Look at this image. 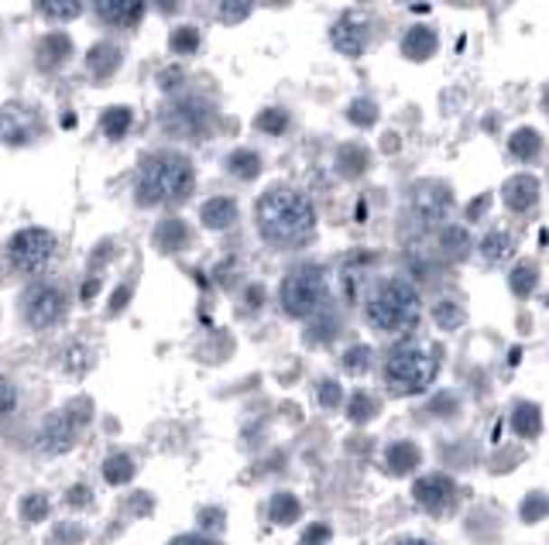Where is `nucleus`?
Instances as JSON below:
<instances>
[{"label": "nucleus", "instance_id": "obj_1", "mask_svg": "<svg viewBox=\"0 0 549 545\" xmlns=\"http://www.w3.org/2000/svg\"><path fill=\"white\" fill-rule=\"evenodd\" d=\"M257 230L274 247H302L312 240V230H316L312 203L289 186L268 189L257 199Z\"/></svg>", "mask_w": 549, "mask_h": 545}, {"label": "nucleus", "instance_id": "obj_2", "mask_svg": "<svg viewBox=\"0 0 549 545\" xmlns=\"http://www.w3.org/2000/svg\"><path fill=\"white\" fill-rule=\"evenodd\" d=\"M192 186H196V171L186 158L175 152H158L144 158L137 171L135 196L141 206H175L186 203Z\"/></svg>", "mask_w": 549, "mask_h": 545}, {"label": "nucleus", "instance_id": "obj_3", "mask_svg": "<svg viewBox=\"0 0 549 545\" xmlns=\"http://www.w3.org/2000/svg\"><path fill=\"white\" fill-rule=\"evenodd\" d=\"M368 319L381 333H402L419 319V295L402 278L381 282L368 299Z\"/></svg>", "mask_w": 549, "mask_h": 545}, {"label": "nucleus", "instance_id": "obj_4", "mask_svg": "<svg viewBox=\"0 0 549 545\" xmlns=\"http://www.w3.org/2000/svg\"><path fill=\"white\" fill-rule=\"evenodd\" d=\"M436 377V354L423 343H402L385 360V381L398 394L426 392Z\"/></svg>", "mask_w": 549, "mask_h": 545}, {"label": "nucleus", "instance_id": "obj_5", "mask_svg": "<svg viewBox=\"0 0 549 545\" xmlns=\"http://www.w3.org/2000/svg\"><path fill=\"white\" fill-rule=\"evenodd\" d=\"M326 299V278L316 264H302L295 272L285 274L282 282V309L292 319H306L316 309L323 306Z\"/></svg>", "mask_w": 549, "mask_h": 545}, {"label": "nucleus", "instance_id": "obj_6", "mask_svg": "<svg viewBox=\"0 0 549 545\" xmlns=\"http://www.w3.org/2000/svg\"><path fill=\"white\" fill-rule=\"evenodd\" d=\"M55 254V234L42 230V226H28V230H17L11 244H7V257L17 272L32 274L42 272L49 264V257Z\"/></svg>", "mask_w": 549, "mask_h": 545}, {"label": "nucleus", "instance_id": "obj_7", "mask_svg": "<svg viewBox=\"0 0 549 545\" xmlns=\"http://www.w3.org/2000/svg\"><path fill=\"white\" fill-rule=\"evenodd\" d=\"M24 319L28 326L34 329H49L62 319V312H66V295L55 289V285H32V289L24 291Z\"/></svg>", "mask_w": 549, "mask_h": 545}, {"label": "nucleus", "instance_id": "obj_8", "mask_svg": "<svg viewBox=\"0 0 549 545\" xmlns=\"http://www.w3.org/2000/svg\"><path fill=\"white\" fill-rule=\"evenodd\" d=\"M412 497L433 514H443L453 508L457 501V484L446 477V474H429V477H419L412 484Z\"/></svg>", "mask_w": 549, "mask_h": 545}, {"label": "nucleus", "instance_id": "obj_9", "mask_svg": "<svg viewBox=\"0 0 549 545\" xmlns=\"http://www.w3.org/2000/svg\"><path fill=\"white\" fill-rule=\"evenodd\" d=\"M76 443V419L69 411H55L42 422V432H38V449L49 453V457H59V453H69Z\"/></svg>", "mask_w": 549, "mask_h": 545}, {"label": "nucleus", "instance_id": "obj_10", "mask_svg": "<svg viewBox=\"0 0 549 545\" xmlns=\"http://www.w3.org/2000/svg\"><path fill=\"white\" fill-rule=\"evenodd\" d=\"M333 49L343 51V55H360L364 45H368V17L364 14H343L337 24H333Z\"/></svg>", "mask_w": 549, "mask_h": 545}, {"label": "nucleus", "instance_id": "obj_11", "mask_svg": "<svg viewBox=\"0 0 549 545\" xmlns=\"http://www.w3.org/2000/svg\"><path fill=\"white\" fill-rule=\"evenodd\" d=\"M501 199H505V206L515 209V213L532 209V206L539 203V182H535V175H515V179H508L505 189H501Z\"/></svg>", "mask_w": 549, "mask_h": 545}, {"label": "nucleus", "instance_id": "obj_12", "mask_svg": "<svg viewBox=\"0 0 549 545\" xmlns=\"http://www.w3.org/2000/svg\"><path fill=\"white\" fill-rule=\"evenodd\" d=\"M97 14L107 24H117V28H131L144 14V0H97Z\"/></svg>", "mask_w": 549, "mask_h": 545}, {"label": "nucleus", "instance_id": "obj_13", "mask_svg": "<svg viewBox=\"0 0 549 545\" xmlns=\"http://www.w3.org/2000/svg\"><path fill=\"white\" fill-rule=\"evenodd\" d=\"M415 209L426 223H440L450 209V192L443 186H419L415 189Z\"/></svg>", "mask_w": 549, "mask_h": 545}, {"label": "nucleus", "instance_id": "obj_14", "mask_svg": "<svg viewBox=\"0 0 549 545\" xmlns=\"http://www.w3.org/2000/svg\"><path fill=\"white\" fill-rule=\"evenodd\" d=\"M200 220H203V226H209V230H227V226H234V220H237V203H234L230 196H217V199H209V203L200 209Z\"/></svg>", "mask_w": 549, "mask_h": 545}, {"label": "nucleus", "instance_id": "obj_15", "mask_svg": "<svg viewBox=\"0 0 549 545\" xmlns=\"http://www.w3.org/2000/svg\"><path fill=\"white\" fill-rule=\"evenodd\" d=\"M189 244V230L182 220H165L158 223V230H154V247L158 251H165V254H175V251H182Z\"/></svg>", "mask_w": 549, "mask_h": 545}, {"label": "nucleus", "instance_id": "obj_16", "mask_svg": "<svg viewBox=\"0 0 549 545\" xmlns=\"http://www.w3.org/2000/svg\"><path fill=\"white\" fill-rule=\"evenodd\" d=\"M402 51H405V59H412V62H426L429 55L436 51V34L429 32V28H412V32H405Z\"/></svg>", "mask_w": 549, "mask_h": 545}, {"label": "nucleus", "instance_id": "obj_17", "mask_svg": "<svg viewBox=\"0 0 549 545\" xmlns=\"http://www.w3.org/2000/svg\"><path fill=\"white\" fill-rule=\"evenodd\" d=\"M89 72L97 76V79H107L114 69L120 66V49L117 45H110V42H103V45H93V51H89Z\"/></svg>", "mask_w": 549, "mask_h": 545}, {"label": "nucleus", "instance_id": "obj_18", "mask_svg": "<svg viewBox=\"0 0 549 545\" xmlns=\"http://www.w3.org/2000/svg\"><path fill=\"white\" fill-rule=\"evenodd\" d=\"M512 251H515V240H512V234H505V230H491V234L484 237V244H480V254H484L488 264H501V261H508Z\"/></svg>", "mask_w": 549, "mask_h": 545}, {"label": "nucleus", "instance_id": "obj_19", "mask_svg": "<svg viewBox=\"0 0 549 545\" xmlns=\"http://www.w3.org/2000/svg\"><path fill=\"white\" fill-rule=\"evenodd\" d=\"M508 148H512V154L518 162H535L539 152H543V137L535 134L532 127H518L512 134V141H508Z\"/></svg>", "mask_w": 549, "mask_h": 545}, {"label": "nucleus", "instance_id": "obj_20", "mask_svg": "<svg viewBox=\"0 0 549 545\" xmlns=\"http://www.w3.org/2000/svg\"><path fill=\"white\" fill-rule=\"evenodd\" d=\"M385 457H388V470H392V474H409V470H415V466H419V460H423V457H419V446L415 443H395V446H388V453H385Z\"/></svg>", "mask_w": 549, "mask_h": 545}, {"label": "nucleus", "instance_id": "obj_21", "mask_svg": "<svg viewBox=\"0 0 549 545\" xmlns=\"http://www.w3.org/2000/svg\"><path fill=\"white\" fill-rule=\"evenodd\" d=\"M512 426H515V432H518V436H539V429H543L539 409H535L532 402H522V405H515Z\"/></svg>", "mask_w": 549, "mask_h": 545}, {"label": "nucleus", "instance_id": "obj_22", "mask_svg": "<svg viewBox=\"0 0 549 545\" xmlns=\"http://www.w3.org/2000/svg\"><path fill=\"white\" fill-rule=\"evenodd\" d=\"M131 110L127 106H110V110H103V117H100V127H103V134L107 137H124L127 134V127H131Z\"/></svg>", "mask_w": 549, "mask_h": 545}, {"label": "nucleus", "instance_id": "obj_23", "mask_svg": "<svg viewBox=\"0 0 549 545\" xmlns=\"http://www.w3.org/2000/svg\"><path fill=\"white\" fill-rule=\"evenodd\" d=\"M268 514H272V522H278V525H292V522L302 514V504H299V497L292 494H274L272 504H268Z\"/></svg>", "mask_w": 549, "mask_h": 545}, {"label": "nucleus", "instance_id": "obj_24", "mask_svg": "<svg viewBox=\"0 0 549 545\" xmlns=\"http://www.w3.org/2000/svg\"><path fill=\"white\" fill-rule=\"evenodd\" d=\"M103 477H107V484H131V477H135V463H131V457H124V453H114L110 460H103Z\"/></svg>", "mask_w": 549, "mask_h": 545}, {"label": "nucleus", "instance_id": "obj_25", "mask_svg": "<svg viewBox=\"0 0 549 545\" xmlns=\"http://www.w3.org/2000/svg\"><path fill=\"white\" fill-rule=\"evenodd\" d=\"M227 169L230 175H237V179H255L257 171H261V158L255 152H247V148H237V152L227 158Z\"/></svg>", "mask_w": 549, "mask_h": 545}, {"label": "nucleus", "instance_id": "obj_26", "mask_svg": "<svg viewBox=\"0 0 549 545\" xmlns=\"http://www.w3.org/2000/svg\"><path fill=\"white\" fill-rule=\"evenodd\" d=\"M337 165H340L343 175H360V171L368 169V152L358 148V144H347V148H340Z\"/></svg>", "mask_w": 549, "mask_h": 545}, {"label": "nucleus", "instance_id": "obj_27", "mask_svg": "<svg viewBox=\"0 0 549 545\" xmlns=\"http://www.w3.org/2000/svg\"><path fill=\"white\" fill-rule=\"evenodd\" d=\"M38 7L55 21H69L83 11V0H38Z\"/></svg>", "mask_w": 549, "mask_h": 545}, {"label": "nucleus", "instance_id": "obj_28", "mask_svg": "<svg viewBox=\"0 0 549 545\" xmlns=\"http://www.w3.org/2000/svg\"><path fill=\"white\" fill-rule=\"evenodd\" d=\"M169 49L175 51V55H189V51L200 49V32L196 28H175L169 38Z\"/></svg>", "mask_w": 549, "mask_h": 545}, {"label": "nucleus", "instance_id": "obj_29", "mask_svg": "<svg viewBox=\"0 0 549 545\" xmlns=\"http://www.w3.org/2000/svg\"><path fill=\"white\" fill-rule=\"evenodd\" d=\"M69 55V42L62 34H49V42L42 45V66H59Z\"/></svg>", "mask_w": 549, "mask_h": 545}, {"label": "nucleus", "instance_id": "obj_30", "mask_svg": "<svg viewBox=\"0 0 549 545\" xmlns=\"http://www.w3.org/2000/svg\"><path fill=\"white\" fill-rule=\"evenodd\" d=\"M535 278H539V268L535 264H518L512 272V291L515 295H529L535 289Z\"/></svg>", "mask_w": 549, "mask_h": 545}, {"label": "nucleus", "instance_id": "obj_31", "mask_svg": "<svg viewBox=\"0 0 549 545\" xmlns=\"http://www.w3.org/2000/svg\"><path fill=\"white\" fill-rule=\"evenodd\" d=\"M440 244H443V251L450 257H461L463 251H467V230H463V226H446Z\"/></svg>", "mask_w": 549, "mask_h": 545}, {"label": "nucleus", "instance_id": "obj_32", "mask_svg": "<svg viewBox=\"0 0 549 545\" xmlns=\"http://www.w3.org/2000/svg\"><path fill=\"white\" fill-rule=\"evenodd\" d=\"M45 514H49V497L28 494L21 501V518H24V522H42Z\"/></svg>", "mask_w": 549, "mask_h": 545}, {"label": "nucleus", "instance_id": "obj_33", "mask_svg": "<svg viewBox=\"0 0 549 545\" xmlns=\"http://www.w3.org/2000/svg\"><path fill=\"white\" fill-rule=\"evenodd\" d=\"M285 127H289V114L285 110H265L257 117V131H265V134H282Z\"/></svg>", "mask_w": 549, "mask_h": 545}, {"label": "nucleus", "instance_id": "obj_34", "mask_svg": "<svg viewBox=\"0 0 549 545\" xmlns=\"http://www.w3.org/2000/svg\"><path fill=\"white\" fill-rule=\"evenodd\" d=\"M347 117L354 120V124H360V127H371L377 117V106L371 100H354L347 106Z\"/></svg>", "mask_w": 549, "mask_h": 545}, {"label": "nucleus", "instance_id": "obj_35", "mask_svg": "<svg viewBox=\"0 0 549 545\" xmlns=\"http://www.w3.org/2000/svg\"><path fill=\"white\" fill-rule=\"evenodd\" d=\"M375 411H377V402L371 398V394L358 392L354 398H350V419H354V422H368Z\"/></svg>", "mask_w": 549, "mask_h": 545}, {"label": "nucleus", "instance_id": "obj_36", "mask_svg": "<svg viewBox=\"0 0 549 545\" xmlns=\"http://www.w3.org/2000/svg\"><path fill=\"white\" fill-rule=\"evenodd\" d=\"M433 316H436V323L443 326V329H457L463 323V309L453 306V302H440V306L433 309Z\"/></svg>", "mask_w": 549, "mask_h": 545}, {"label": "nucleus", "instance_id": "obj_37", "mask_svg": "<svg viewBox=\"0 0 549 545\" xmlns=\"http://www.w3.org/2000/svg\"><path fill=\"white\" fill-rule=\"evenodd\" d=\"M247 11H251V0H223L220 17L227 21V24H234V21H240V17H247Z\"/></svg>", "mask_w": 549, "mask_h": 545}, {"label": "nucleus", "instance_id": "obj_38", "mask_svg": "<svg viewBox=\"0 0 549 545\" xmlns=\"http://www.w3.org/2000/svg\"><path fill=\"white\" fill-rule=\"evenodd\" d=\"M368 364H371V350H368V346H354V350L343 357V367L354 371V374H358V371H368Z\"/></svg>", "mask_w": 549, "mask_h": 545}, {"label": "nucleus", "instance_id": "obj_39", "mask_svg": "<svg viewBox=\"0 0 549 545\" xmlns=\"http://www.w3.org/2000/svg\"><path fill=\"white\" fill-rule=\"evenodd\" d=\"M326 542H330V525L316 522V525H309V529L302 531V542L299 545H326Z\"/></svg>", "mask_w": 549, "mask_h": 545}, {"label": "nucleus", "instance_id": "obj_40", "mask_svg": "<svg viewBox=\"0 0 549 545\" xmlns=\"http://www.w3.org/2000/svg\"><path fill=\"white\" fill-rule=\"evenodd\" d=\"M14 405H17V388L7 381V377L0 374V415H7Z\"/></svg>", "mask_w": 549, "mask_h": 545}, {"label": "nucleus", "instance_id": "obj_41", "mask_svg": "<svg viewBox=\"0 0 549 545\" xmlns=\"http://www.w3.org/2000/svg\"><path fill=\"white\" fill-rule=\"evenodd\" d=\"M340 398H343V392H340V384H337V381H326L323 388H320V402H323L326 409L340 405Z\"/></svg>", "mask_w": 549, "mask_h": 545}, {"label": "nucleus", "instance_id": "obj_42", "mask_svg": "<svg viewBox=\"0 0 549 545\" xmlns=\"http://www.w3.org/2000/svg\"><path fill=\"white\" fill-rule=\"evenodd\" d=\"M66 497H69V504H86V501H89V491H86V487H72Z\"/></svg>", "mask_w": 549, "mask_h": 545}, {"label": "nucleus", "instance_id": "obj_43", "mask_svg": "<svg viewBox=\"0 0 549 545\" xmlns=\"http://www.w3.org/2000/svg\"><path fill=\"white\" fill-rule=\"evenodd\" d=\"M172 545H213V542H206L200 535H182V539H175Z\"/></svg>", "mask_w": 549, "mask_h": 545}, {"label": "nucleus", "instance_id": "obj_44", "mask_svg": "<svg viewBox=\"0 0 549 545\" xmlns=\"http://www.w3.org/2000/svg\"><path fill=\"white\" fill-rule=\"evenodd\" d=\"M127 302V289H117V295H114V302H110V312H120V306Z\"/></svg>", "mask_w": 549, "mask_h": 545}, {"label": "nucleus", "instance_id": "obj_45", "mask_svg": "<svg viewBox=\"0 0 549 545\" xmlns=\"http://www.w3.org/2000/svg\"><path fill=\"white\" fill-rule=\"evenodd\" d=\"M484 206H488V196H480V203L474 206V209H467V217H470V220H478L480 213H484Z\"/></svg>", "mask_w": 549, "mask_h": 545}, {"label": "nucleus", "instance_id": "obj_46", "mask_svg": "<svg viewBox=\"0 0 549 545\" xmlns=\"http://www.w3.org/2000/svg\"><path fill=\"white\" fill-rule=\"evenodd\" d=\"M158 7H162V11H165V14H172V11H175V7H179V0H158Z\"/></svg>", "mask_w": 549, "mask_h": 545}, {"label": "nucleus", "instance_id": "obj_47", "mask_svg": "<svg viewBox=\"0 0 549 545\" xmlns=\"http://www.w3.org/2000/svg\"><path fill=\"white\" fill-rule=\"evenodd\" d=\"M398 545H433V542H426V539H402Z\"/></svg>", "mask_w": 549, "mask_h": 545}, {"label": "nucleus", "instance_id": "obj_48", "mask_svg": "<svg viewBox=\"0 0 549 545\" xmlns=\"http://www.w3.org/2000/svg\"><path fill=\"white\" fill-rule=\"evenodd\" d=\"M543 106H546V114H549V89L543 93Z\"/></svg>", "mask_w": 549, "mask_h": 545}]
</instances>
